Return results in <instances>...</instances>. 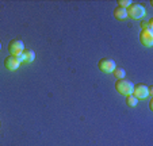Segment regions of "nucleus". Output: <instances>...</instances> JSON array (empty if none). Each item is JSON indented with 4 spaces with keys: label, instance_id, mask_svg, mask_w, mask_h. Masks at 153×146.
Wrapping results in <instances>:
<instances>
[{
    "label": "nucleus",
    "instance_id": "obj_7",
    "mask_svg": "<svg viewBox=\"0 0 153 146\" xmlns=\"http://www.w3.org/2000/svg\"><path fill=\"white\" fill-rule=\"evenodd\" d=\"M20 62L18 61V58L15 56H8V57L4 60V66H6L8 70H16L19 68Z\"/></svg>",
    "mask_w": 153,
    "mask_h": 146
},
{
    "label": "nucleus",
    "instance_id": "obj_15",
    "mask_svg": "<svg viewBox=\"0 0 153 146\" xmlns=\"http://www.w3.org/2000/svg\"><path fill=\"white\" fill-rule=\"evenodd\" d=\"M148 93H149V95H153V87H152V85L148 87Z\"/></svg>",
    "mask_w": 153,
    "mask_h": 146
},
{
    "label": "nucleus",
    "instance_id": "obj_13",
    "mask_svg": "<svg viewBox=\"0 0 153 146\" xmlns=\"http://www.w3.org/2000/svg\"><path fill=\"white\" fill-rule=\"evenodd\" d=\"M140 27H141V30H150L148 22H145V20H141V23H140Z\"/></svg>",
    "mask_w": 153,
    "mask_h": 146
},
{
    "label": "nucleus",
    "instance_id": "obj_8",
    "mask_svg": "<svg viewBox=\"0 0 153 146\" xmlns=\"http://www.w3.org/2000/svg\"><path fill=\"white\" fill-rule=\"evenodd\" d=\"M114 16H115V19H118V20L126 19V18H127L126 8H122V7H117V8L114 10Z\"/></svg>",
    "mask_w": 153,
    "mask_h": 146
},
{
    "label": "nucleus",
    "instance_id": "obj_2",
    "mask_svg": "<svg viewBox=\"0 0 153 146\" xmlns=\"http://www.w3.org/2000/svg\"><path fill=\"white\" fill-rule=\"evenodd\" d=\"M133 83H130V81L125 80V79H121V80H117L115 83V89L118 93L121 95H133Z\"/></svg>",
    "mask_w": 153,
    "mask_h": 146
},
{
    "label": "nucleus",
    "instance_id": "obj_11",
    "mask_svg": "<svg viewBox=\"0 0 153 146\" xmlns=\"http://www.w3.org/2000/svg\"><path fill=\"white\" fill-rule=\"evenodd\" d=\"M137 103H138V100H137L133 95H127V96H126V104L129 107H136Z\"/></svg>",
    "mask_w": 153,
    "mask_h": 146
},
{
    "label": "nucleus",
    "instance_id": "obj_10",
    "mask_svg": "<svg viewBox=\"0 0 153 146\" xmlns=\"http://www.w3.org/2000/svg\"><path fill=\"white\" fill-rule=\"evenodd\" d=\"M113 75L115 76L117 80H121V79H125V75H126V72H125L123 68H115L113 70Z\"/></svg>",
    "mask_w": 153,
    "mask_h": 146
},
{
    "label": "nucleus",
    "instance_id": "obj_6",
    "mask_svg": "<svg viewBox=\"0 0 153 146\" xmlns=\"http://www.w3.org/2000/svg\"><path fill=\"white\" fill-rule=\"evenodd\" d=\"M140 42L146 47L153 45V31L152 30H141L140 33Z\"/></svg>",
    "mask_w": 153,
    "mask_h": 146
},
{
    "label": "nucleus",
    "instance_id": "obj_14",
    "mask_svg": "<svg viewBox=\"0 0 153 146\" xmlns=\"http://www.w3.org/2000/svg\"><path fill=\"white\" fill-rule=\"evenodd\" d=\"M15 57L18 58V61H19V62H23V61H25V57H23V52H22V53H19V54H16V56H15Z\"/></svg>",
    "mask_w": 153,
    "mask_h": 146
},
{
    "label": "nucleus",
    "instance_id": "obj_5",
    "mask_svg": "<svg viewBox=\"0 0 153 146\" xmlns=\"http://www.w3.org/2000/svg\"><path fill=\"white\" fill-rule=\"evenodd\" d=\"M133 96L136 97L137 100L138 99H146L149 96L148 93V87L145 84H136L133 87Z\"/></svg>",
    "mask_w": 153,
    "mask_h": 146
},
{
    "label": "nucleus",
    "instance_id": "obj_16",
    "mask_svg": "<svg viewBox=\"0 0 153 146\" xmlns=\"http://www.w3.org/2000/svg\"><path fill=\"white\" fill-rule=\"evenodd\" d=\"M0 49H1V42H0Z\"/></svg>",
    "mask_w": 153,
    "mask_h": 146
},
{
    "label": "nucleus",
    "instance_id": "obj_1",
    "mask_svg": "<svg viewBox=\"0 0 153 146\" xmlns=\"http://www.w3.org/2000/svg\"><path fill=\"white\" fill-rule=\"evenodd\" d=\"M126 14L127 18H131V19H142L146 14L145 11V7L140 3H131L129 7L126 8Z\"/></svg>",
    "mask_w": 153,
    "mask_h": 146
},
{
    "label": "nucleus",
    "instance_id": "obj_12",
    "mask_svg": "<svg viewBox=\"0 0 153 146\" xmlns=\"http://www.w3.org/2000/svg\"><path fill=\"white\" fill-rule=\"evenodd\" d=\"M117 3H118V7H122V8H127V7L131 4V1H130V0H118Z\"/></svg>",
    "mask_w": 153,
    "mask_h": 146
},
{
    "label": "nucleus",
    "instance_id": "obj_3",
    "mask_svg": "<svg viewBox=\"0 0 153 146\" xmlns=\"http://www.w3.org/2000/svg\"><path fill=\"white\" fill-rule=\"evenodd\" d=\"M98 66H99V70H102L103 73H113V70L117 68L114 60H111V58H102V60H99Z\"/></svg>",
    "mask_w": 153,
    "mask_h": 146
},
{
    "label": "nucleus",
    "instance_id": "obj_9",
    "mask_svg": "<svg viewBox=\"0 0 153 146\" xmlns=\"http://www.w3.org/2000/svg\"><path fill=\"white\" fill-rule=\"evenodd\" d=\"M23 57H25V62H33L35 60V53L30 49H25L23 50Z\"/></svg>",
    "mask_w": 153,
    "mask_h": 146
},
{
    "label": "nucleus",
    "instance_id": "obj_4",
    "mask_svg": "<svg viewBox=\"0 0 153 146\" xmlns=\"http://www.w3.org/2000/svg\"><path fill=\"white\" fill-rule=\"evenodd\" d=\"M25 50V43L20 39H12L8 43V52L10 56H16Z\"/></svg>",
    "mask_w": 153,
    "mask_h": 146
}]
</instances>
